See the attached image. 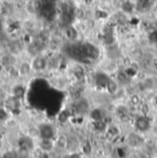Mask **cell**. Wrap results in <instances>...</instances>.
Masks as SVG:
<instances>
[{
	"instance_id": "obj_1",
	"label": "cell",
	"mask_w": 157,
	"mask_h": 158,
	"mask_svg": "<svg viewBox=\"0 0 157 158\" xmlns=\"http://www.w3.org/2000/svg\"><path fill=\"white\" fill-rule=\"evenodd\" d=\"M31 68L32 71L35 73H41L48 67V60L41 54H38L34 57H32L31 62Z\"/></svg>"
},
{
	"instance_id": "obj_2",
	"label": "cell",
	"mask_w": 157,
	"mask_h": 158,
	"mask_svg": "<svg viewBox=\"0 0 157 158\" xmlns=\"http://www.w3.org/2000/svg\"><path fill=\"white\" fill-rule=\"evenodd\" d=\"M40 131V138L42 139H51L52 140L55 136V130L52 125L49 123H42L39 125Z\"/></svg>"
},
{
	"instance_id": "obj_3",
	"label": "cell",
	"mask_w": 157,
	"mask_h": 158,
	"mask_svg": "<svg viewBox=\"0 0 157 158\" xmlns=\"http://www.w3.org/2000/svg\"><path fill=\"white\" fill-rule=\"evenodd\" d=\"M18 72L19 77H29L33 71L31 68V62L28 61H23L18 65Z\"/></svg>"
},
{
	"instance_id": "obj_4",
	"label": "cell",
	"mask_w": 157,
	"mask_h": 158,
	"mask_svg": "<svg viewBox=\"0 0 157 158\" xmlns=\"http://www.w3.org/2000/svg\"><path fill=\"white\" fill-rule=\"evenodd\" d=\"M135 127L138 131H142V132H145L147 131L150 130L151 128V123L149 121V119L144 117V116H141L138 117L135 120Z\"/></svg>"
},
{
	"instance_id": "obj_5",
	"label": "cell",
	"mask_w": 157,
	"mask_h": 158,
	"mask_svg": "<svg viewBox=\"0 0 157 158\" xmlns=\"http://www.w3.org/2000/svg\"><path fill=\"white\" fill-rule=\"evenodd\" d=\"M20 99H19L18 98L14 97L13 95L7 97V98H6V102H5V105H6V109L9 111H14V110H19L20 109V102H19Z\"/></svg>"
},
{
	"instance_id": "obj_6",
	"label": "cell",
	"mask_w": 157,
	"mask_h": 158,
	"mask_svg": "<svg viewBox=\"0 0 157 158\" xmlns=\"http://www.w3.org/2000/svg\"><path fill=\"white\" fill-rule=\"evenodd\" d=\"M38 146L44 152V153H51L54 146H55V143H53L52 140L51 139H42L40 138L38 140Z\"/></svg>"
},
{
	"instance_id": "obj_7",
	"label": "cell",
	"mask_w": 157,
	"mask_h": 158,
	"mask_svg": "<svg viewBox=\"0 0 157 158\" xmlns=\"http://www.w3.org/2000/svg\"><path fill=\"white\" fill-rule=\"evenodd\" d=\"M89 110V103L86 99L81 98L76 103V111L78 113H85Z\"/></svg>"
},
{
	"instance_id": "obj_8",
	"label": "cell",
	"mask_w": 157,
	"mask_h": 158,
	"mask_svg": "<svg viewBox=\"0 0 157 158\" xmlns=\"http://www.w3.org/2000/svg\"><path fill=\"white\" fill-rule=\"evenodd\" d=\"M68 137L65 134H61L56 138L55 141V146L60 149V150H65L67 149V145H68Z\"/></svg>"
},
{
	"instance_id": "obj_9",
	"label": "cell",
	"mask_w": 157,
	"mask_h": 158,
	"mask_svg": "<svg viewBox=\"0 0 157 158\" xmlns=\"http://www.w3.org/2000/svg\"><path fill=\"white\" fill-rule=\"evenodd\" d=\"M27 136L33 139L34 141L40 139V131L39 126H35V125L30 126L27 129Z\"/></svg>"
},
{
	"instance_id": "obj_10",
	"label": "cell",
	"mask_w": 157,
	"mask_h": 158,
	"mask_svg": "<svg viewBox=\"0 0 157 158\" xmlns=\"http://www.w3.org/2000/svg\"><path fill=\"white\" fill-rule=\"evenodd\" d=\"M95 79H96V82L98 85H100L101 87H107L108 83H109L110 78L108 77L106 72H100V73L97 74Z\"/></svg>"
},
{
	"instance_id": "obj_11",
	"label": "cell",
	"mask_w": 157,
	"mask_h": 158,
	"mask_svg": "<svg viewBox=\"0 0 157 158\" xmlns=\"http://www.w3.org/2000/svg\"><path fill=\"white\" fill-rule=\"evenodd\" d=\"M25 91H26L25 87L22 85H16L12 88L11 95H13L14 97L18 98L19 99H21L24 97V95H25Z\"/></svg>"
},
{
	"instance_id": "obj_12",
	"label": "cell",
	"mask_w": 157,
	"mask_h": 158,
	"mask_svg": "<svg viewBox=\"0 0 157 158\" xmlns=\"http://www.w3.org/2000/svg\"><path fill=\"white\" fill-rule=\"evenodd\" d=\"M156 80L154 77H146L143 80V87L146 90H154L156 88Z\"/></svg>"
},
{
	"instance_id": "obj_13",
	"label": "cell",
	"mask_w": 157,
	"mask_h": 158,
	"mask_svg": "<svg viewBox=\"0 0 157 158\" xmlns=\"http://www.w3.org/2000/svg\"><path fill=\"white\" fill-rule=\"evenodd\" d=\"M3 123H4L5 127L7 129H14V128H17L19 125L17 118H13V117H8L5 121H3Z\"/></svg>"
},
{
	"instance_id": "obj_14",
	"label": "cell",
	"mask_w": 157,
	"mask_h": 158,
	"mask_svg": "<svg viewBox=\"0 0 157 158\" xmlns=\"http://www.w3.org/2000/svg\"><path fill=\"white\" fill-rule=\"evenodd\" d=\"M16 152L18 158H31V151L23 147H19V149Z\"/></svg>"
},
{
	"instance_id": "obj_15",
	"label": "cell",
	"mask_w": 157,
	"mask_h": 158,
	"mask_svg": "<svg viewBox=\"0 0 157 158\" xmlns=\"http://www.w3.org/2000/svg\"><path fill=\"white\" fill-rule=\"evenodd\" d=\"M65 35H66V37L69 40H74L76 39V30L74 28L69 27V28H67L65 30Z\"/></svg>"
},
{
	"instance_id": "obj_16",
	"label": "cell",
	"mask_w": 157,
	"mask_h": 158,
	"mask_svg": "<svg viewBox=\"0 0 157 158\" xmlns=\"http://www.w3.org/2000/svg\"><path fill=\"white\" fill-rule=\"evenodd\" d=\"M117 78H118V83L121 85H125L128 83V76L123 72H118Z\"/></svg>"
},
{
	"instance_id": "obj_17",
	"label": "cell",
	"mask_w": 157,
	"mask_h": 158,
	"mask_svg": "<svg viewBox=\"0 0 157 158\" xmlns=\"http://www.w3.org/2000/svg\"><path fill=\"white\" fill-rule=\"evenodd\" d=\"M91 117L94 118L95 120H100L102 118V112L100 110L97 109V110H94L91 113Z\"/></svg>"
},
{
	"instance_id": "obj_18",
	"label": "cell",
	"mask_w": 157,
	"mask_h": 158,
	"mask_svg": "<svg viewBox=\"0 0 157 158\" xmlns=\"http://www.w3.org/2000/svg\"><path fill=\"white\" fill-rule=\"evenodd\" d=\"M8 117L9 116L7 113V110L6 108H0V122L5 121Z\"/></svg>"
},
{
	"instance_id": "obj_19",
	"label": "cell",
	"mask_w": 157,
	"mask_h": 158,
	"mask_svg": "<svg viewBox=\"0 0 157 158\" xmlns=\"http://www.w3.org/2000/svg\"><path fill=\"white\" fill-rule=\"evenodd\" d=\"M3 158H18L17 152H16V151H7V152L4 155Z\"/></svg>"
},
{
	"instance_id": "obj_20",
	"label": "cell",
	"mask_w": 157,
	"mask_h": 158,
	"mask_svg": "<svg viewBox=\"0 0 157 158\" xmlns=\"http://www.w3.org/2000/svg\"><path fill=\"white\" fill-rule=\"evenodd\" d=\"M3 147H4V143H3L2 139H0V150L3 149Z\"/></svg>"
},
{
	"instance_id": "obj_21",
	"label": "cell",
	"mask_w": 157,
	"mask_h": 158,
	"mask_svg": "<svg viewBox=\"0 0 157 158\" xmlns=\"http://www.w3.org/2000/svg\"><path fill=\"white\" fill-rule=\"evenodd\" d=\"M155 104H156V106H157V96L155 97Z\"/></svg>"
},
{
	"instance_id": "obj_22",
	"label": "cell",
	"mask_w": 157,
	"mask_h": 158,
	"mask_svg": "<svg viewBox=\"0 0 157 158\" xmlns=\"http://www.w3.org/2000/svg\"><path fill=\"white\" fill-rule=\"evenodd\" d=\"M8 1H9V2H14L15 0H8Z\"/></svg>"
},
{
	"instance_id": "obj_23",
	"label": "cell",
	"mask_w": 157,
	"mask_h": 158,
	"mask_svg": "<svg viewBox=\"0 0 157 158\" xmlns=\"http://www.w3.org/2000/svg\"><path fill=\"white\" fill-rule=\"evenodd\" d=\"M155 123H156V125H157V116H156V118H155Z\"/></svg>"
},
{
	"instance_id": "obj_24",
	"label": "cell",
	"mask_w": 157,
	"mask_h": 158,
	"mask_svg": "<svg viewBox=\"0 0 157 158\" xmlns=\"http://www.w3.org/2000/svg\"><path fill=\"white\" fill-rule=\"evenodd\" d=\"M86 1H87V0H86Z\"/></svg>"
}]
</instances>
